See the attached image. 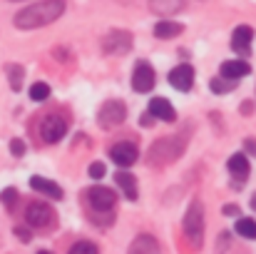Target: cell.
Returning a JSON list of instances; mask_svg holds the SVG:
<instances>
[{
    "instance_id": "cell-1",
    "label": "cell",
    "mask_w": 256,
    "mask_h": 254,
    "mask_svg": "<svg viewBox=\"0 0 256 254\" xmlns=\"http://www.w3.org/2000/svg\"><path fill=\"white\" fill-rule=\"evenodd\" d=\"M62 13H65V0H42L30 8H22L12 23L20 30H35V28H45V25L55 23Z\"/></svg>"
},
{
    "instance_id": "cell-2",
    "label": "cell",
    "mask_w": 256,
    "mask_h": 254,
    "mask_svg": "<svg viewBox=\"0 0 256 254\" xmlns=\"http://www.w3.org/2000/svg\"><path fill=\"white\" fill-rule=\"evenodd\" d=\"M182 229H184V237L189 242L192 249H199L202 247V237H204V207L199 199H194L184 214V222H182Z\"/></svg>"
},
{
    "instance_id": "cell-3",
    "label": "cell",
    "mask_w": 256,
    "mask_h": 254,
    "mask_svg": "<svg viewBox=\"0 0 256 254\" xmlns=\"http://www.w3.org/2000/svg\"><path fill=\"white\" fill-rule=\"evenodd\" d=\"M182 147H184V140H179V135L162 137L150 150V165H170L174 157H179Z\"/></svg>"
},
{
    "instance_id": "cell-4",
    "label": "cell",
    "mask_w": 256,
    "mask_h": 254,
    "mask_svg": "<svg viewBox=\"0 0 256 254\" xmlns=\"http://www.w3.org/2000/svg\"><path fill=\"white\" fill-rule=\"evenodd\" d=\"M124 117H127V107H124V102H120V100H107V102L100 107V112H97V122H100V127H104V130H112V127L122 125Z\"/></svg>"
},
{
    "instance_id": "cell-5",
    "label": "cell",
    "mask_w": 256,
    "mask_h": 254,
    "mask_svg": "<svg viewBox=\"0 0 256 254\" xmlns=\"http://www.w3.org/2000/svg\"><path fill=\"white\" fill-rule=\"evenodd\" d=\"M25 219H28V224L35 227V229H48V227H52V222H55V212H52V207L45 204V202H30L28 209H25Z\"/></svg>"
},
{
    "instance_id": "cell-6",
    "label": "cell",
    "mask_w": 256,
    "mask_h": 254,
    "mask_svg": "<svg viewBox=\"0 0 256 254\" xmlns=\"http://www.w3.org/2000/svg\"><path fill=\"white\" fill-rule=\"evenodd\" d=\"M68 132V120L62 115H45L42 122H40V135L48 145H55L65 137Z\"/></svg>"
},
{
    "instance_id": "cell-7",
    "label": "cell",
    "mask_w": 256,
    "mask_h": 254,
    "mask_svg": "<svg viewBox=\"0 0 256 254\" xmlns=\"http://www.w3.org/2000/svg\"><path fill=\"white\" fill-rule=\"evenodd\" d=\"M85 194H87V202H90V207H92L94 212H110V209L114 207V202H117L114 192H112L110 187H102V184H97V187H90Z\"/></svg>"
},
{
    "instance_id": "cell-8",
    "label": "cell",
    "mask_w": 256,
    "mask_h": 254,
    "mask_svg": "<svg viewBox=\"0 0 256 254\" xmlns=\"http://www.w3.org/2000/svg\"><path fill=\"white\" fill-rule=\"evenodd\" d=\"M132 48V35L124 30H112L104 40H102V50L107 55H124Z\"/></svg>"
},
{
    "instance_id": "cell-9",
    "label": "cell",
    "mask_w": 256,
    "mask_h": 254,
    "mask_svg": "<svg viewBox=\"0 0 256 254\" xmlns=\"http://www.w3.org/2000/svg\"><path fill=\"white\" fill-rule=\"evenodd\" d=\"M157 83V75H154V68L147 63V60H140L134 65V75H132V87L137 92H150Z\"/></svg>"
},
{
    "instance_id": "cell-10",
    "label": "cell",
    "mask_w": 256,
    "mask_h": 254,
    "mask_svg": "<svg viewBox=\"0 0 256 254\" xmlns=\"http://www.w3.org/2000/svg\"><path fill=\"white\" fill-rule=\"evenodd\" d=\"M170 83H172V87L179 90V92H189L192 85H194V68L186 65V63L176 65V68L170 73Z\"/></svg>"
},
{
    "instance_id": "cell-11",
    "label": "cell",
    "mask_w": 256,
    "mask_h": 254,
    "mask_svg": "<svg viewBox=\"0 0 256 254\" xmlns=\"http://www.w3.org/2000/svg\"><path fill=\"white\" fill-rule=\"evenodd\" d=\"M110 157H112L120 167H132V165L137 162V157H140V150H137L132 142H120V145H114V147L110 150Z\"/></svg>"
},
{
    "instance_id": "cell-12",
    "label": "cell",
    "mask_w": 256,
    "mask_h": 254,
    "mask_svg": "<svg viewBox=\"0 0 256 254\" xmlns=\"http://www.w3.org/2000/svg\"><path fill=\"white\" fill-rule=\"evenodd\" d=\"M252 40H254V30L249 25H239L232 35V48L234 53H239L242 58H246L252 53Z\"/></svg>"
},
{
    "instance_id": "cell-13",
    "label": "cell",
    "mask_w": 256,
    "mask_h": 254,
    "mask_svg": "<svg viewBox=\"0 0 256 254\" xmlns=\"http://www.w3.org/2000/svg\"><path fill=\"white\" fill-rule=\"evenodd\" d=\"M249 73H252V65H249L246 60H226V63L222 65V78H224V80H232V83L246 78Z\"/></svg>"
},
{
    "instance_id": "cell-14",
    "label": "cell",
    "mask_w": 256,
    "mask_h": 254,
    "mask_svg": "<svg viewBox=\"0 0 256 254\" xmlns=\"http://www.w3.org/2000/svg\"><path fill=\"white\" fill-rule=\"evenodd\" d=\"M150 115L157 117V120H164V122L176 120V112H174V107H172V102L167 97H152L150 100Z\"/></svg>"
},
{
    "instance_id": "cell-15",
    "label": "cell",
    "mask_w": 256,
    "mask_h": 254,
    "mask_svg": "<svg viewBox=\"0 0 256 254\" xmlns=\"http://www.w3.org/2000/svg\"><path fill=\"white\" fill-rule=\"evenodd\" d=\"M30 187H32L35 192L50 197V199H62V189H60V184H55L52 179H45V177H40V174L30 177Z\"/></svg>"
},
{
    "instance_id": "cell-16",
    "label": "cell",
    "mask_w": 256,
    "mask_h": 254,
    "mask_svg": "<svg viewBox=\"0 0 256 254\" xmlns=\"http://www.w3.org/2000/svg\"><path fill=\"white\" fill-rule=\"evenodd\" d=\"M249 160H246V155H242V152H236V155H232L229 157V172L236 177V184H244L246 182V177H249Z\"/></svg>"
},
{
    "instance_id": "cell-17",
    "label": "cell",
    "mask_w": 256,
    "mask_h": 254,
    "mask_svg": "<svg viewBox=\"0 0 256 254\" xmlns=\"http://www.w3.org/2000/svg\"><path fill=\"white\" fill-rule=\"evenodd\" d=\"M127 254H162V252H160V244H157L154 237L142 234V237H137V239L130 244V252Z\"/></svg>"
},
{
    "instance_id": "cell-18",
    "label": "cell",
    "mask_w": 256,
    "mask_h": 254,
    "mask_svg": "<svg viewBox=\"0 0 256 254\" xmlns=\"http://www.w3.org/2000/svg\"><path fill=\"white\" fill-rule=\"evenodd\" d=\"M114 179H117L120 189L124 192V197H127L130 202H134V199H137V179H134V174H130V172H124V169H117Z\"/></svg>"
},
{
    "instance_id": "cell-19",
    "label": "cell",
    "mask_w": 256,
    "mask_h": 254,
    "mask_svg": "<svg viewBox=\"0 0 256 254\" xmlns=\"http://www.w3.org/2000/svg\"><path fill=\"white\" fill-rule=\"evenodd\" d=\"M184 8V0H150V10L157 15H174Z\"/></svg>"
},
{
    "instance_id": "cell-20",
    "label": "cell",
    "mask_w": 256,
    "mask_h": 254,
    "mask_svg": "<svg viewBox=\"0 0 256 254\" xmlns=\"http://www.w3.org/2000/svg\"><path fill=\"white\" fill-rule=\"evenodd\" d=\"M182 30H184V28H182L179 23H172V20H160V23L154 25V35H157L160 40H170V38H176Z\"/></svg>"
},
{
    "instance_id": "cell-21",
    "label": "cell",
    "mask_w": 256,
    "mask_h": 254,
    "mask_svg": "<svg viewBox=\"0 0 256 254\" xmlns=\"http://www.w3.org/2000/svg\"><path fill=\"white\" fill-rule=\"evenodd\" d=\"M236 234L239 237H246V239H256V222L252 217H242L236 222Z\"/></svg>"
},
{
    "instance_id": "cell-22",
    "label": "cell",
    "mask_w": 256,
    "mask_h": 254,
    "mask_svg": "<svg viewBox=\"0 0 256 254\" xmlns=\"http://www.w3.org/2000/svg\"><path fill=\"white\" fill-rule=\"evenodd\" d=\"M5 73H8V80H10V87L18 92L22 87V78H25V70L20 65H5Z\"/></svg>"
},
{
    "instance_id": "cell-23",
    "label": "cell",
    "mask_w": 256,
    "mask_h": 254,
    "mask_svg": "<svg viewBox=\"0 0 256 254\" xmlns=\"http://www.w3.org/2000/svg\"><path fill=\"white\" fill-rule=\"evenodd\" d=\"M30 97L35 100V102H45L48 97H50V85L48 83H35L30 87Z\"/></svg>"
},
{
    "instance_id": "cell-24",
    "label": "cell",
    "mask_w": 256,
    "mask_h": 254,
    "mask_svg": "<svg viewBox=\"0 0 256 254\" xmlns=\"http://www.w3.org/2000/svg\"><path fill=\"white\" fill-rule=\"evenodd\" d=\"M234 85L232 80H224V78H216V80H212V92H216V95H226V92H232L234 90Z\"/></svg>"
},
{
    "instance_id": "cell-25",
    "label": "cell",
    "mask_w": 256,
    "mask_h": 254,
    "mask_svg": "<svg viewBox=\"0 0 256 254\" xmlns=\"http://www.w3.org/2000/svg\"><path fill=\"white\" fill-rule=\"evenodd\" d=\"M15 199H18V192H15L12 187H8V189H2V192H0V202H2L8 209H12V207H15Z\"/></svg>"
},
{
    "instance_id": "cell-26",
    "label": "cell",
    "mask_w": 256,
    "mask_h": 254,
    "mask_svg": "<svg viewBox=\"0 0 256 254\" xmlns=\"http://www.w3.org/2000/svg\"><path fill=\"white\" fill-rule=\"evenodd\" d=\"M70 254H100V252H97V247L92 242H78V244H72Z\"/></svg>"
},
{
    "instance_id": "cell-27",
    "label": "cell",
    "mask_w": 256,
    "mask_h": 254,
    "mask_svg": "<svg viewBox=\"0 0 256 254\" xmlns=\"http://www.w3.org/2000/svg\"><path fill=\"white\" fill-rule=\"evenodd\" d=\"M10 152H12L15 157H22V155H25V142H22V140H12V142H10Z\"/></svg>"
},
{
    "instance_id": "cell-28",
    "label": "cell",
    "mask_w": 256,
    "mask_h": 254,
    "mask_svg": "<svg viewBox=\"0 0 256 254\" xmlns=\"http://www.w3.org/2000/svg\"><path fill=\"white\" fill-rule=\"evenodd\" d=\"M90 177H92V179L104 177V165H102V162H92V165H90Z\"/></svg>"
},
{
    "instance_id": "cell-29",
    "label": "cell",
    "mask_w": 256,
    "mask_h": 254,
    "mask_svg": "<svg viewBox=\"0 0 256 254\" xmlns=\"http://www.w3.org/2000/svg\"><path fill=\"white\" fill-rule=\"evenodd\" d=\"M15 237H18L20 242H30V239H32V234H30L25 227H15Z\"/></svg>"
},
{
    "instance_id": "cell-30",
    "label": "cell",
    "mask_w": 256,
    "mask_h": 254,
    "mask_svg": "<svg viewBox=\"0 0 256 254\" xmlns=\"http://www.w3.org/2000/svg\"><path fill=\"white\" fill-rule=\"evenodd\" d=\"M224 214H226V217H236V214H239V207H236V204H226V207H224Z\"/></svg>"
},
{
    "instance_id": "cell-31",
    "label": "cell",
    "mask_w": 256,
    "mask_h": 254,
    "mask_svg": "<svg viewBox=\"0 0 256 254\" xmlns=\"http://www.w3.org/2000/svg\"><path fill=\"white\" fill-rule=\"evenodd\" d=\"M244 147H246V152H249V155H254L256 157V140H246V142H244Z\"/></svg>"
},
{
    "instance_id": "cell-32",
    "label": "cell",
    "mask_w": 256,
    "mask_h": 254,
    "mask_svg": "<svg viewBox=\"0 0 256 254\" xmlns=\"http://www.w3.org/2000/svg\"><path fill=\"white\" fill-rule=\"evenodd\" d=\"M252 209H254V212H256V194H254V197H252Z\"/></svg>"
},
{
    "instance_id": "cell-33",
    "label": "cell",
    "mask_w": 256,
    "mask_h": 254,
    "mask_svg": "<svg viewBox=\"0 0 256 254\" xmlns=\"http://www.w3.org/2000/svg\"><path fill=\"white\" fill-rule=\"evenodd\" d=\"M38 254H52V252H38Z\"/></svg>"
}]
</instances>
